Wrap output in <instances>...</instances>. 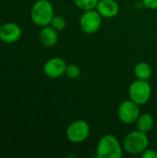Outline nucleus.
Instances as JSON below:
<instances>
[{"instance_id":"2","label":"nucleus","mask_w":157,"mask_h":158,"mask_svg":"<svg viewBox=\"0 0 157 158\" xmlns=\"http://www.w3.org/2000/svg\"><path fill=\"white\" fill-rule=\"evenodd\" d=\"M149 145V138L139 130L130 132L123 141L124 150L130 155H142Z\"/></svg>"},{"instance_id":"14","label":"nucleus","mask_w":157,"mask_h":158,"mask_svg":"<svg viewBox=\"0 0 157 158\" xmlns=\"http://www.w3.org/2000/svg\"><path fill=\"white\" fill-rule=\"evenodd\" d=\"M99 0H74V4L82 11L95 9Z\"/></svg>"},{"instance_id":"4","label":"nucleus","mask_w":157,"mask_h":158,"mask_svg":"<svg viewBox=\"0 0 157 158\" xmlns=\"http://www.w3.org/2000/svg\"><path fill=\"white\" fill-rule=\"evenodd\" d=\"M130 99L138 104L139 106L146 104L151 97L152 88L148 81L136 80L130 85L129 89Z\"/></svg>"},{"instance_id":"5","label":"nucleus","mask_w":157,"mask_h":158,"mask_svg":"<svg viewBox=\"0 0 157 158\" xmlns=\"http://www.w3.org/2000/svg\"><path fill=\"white\" fill-rule=\"evenodd\" d=\"M90 126L85 120H76L69 124L67 129L66 135L69 142L73 143H81L84 142L90 135Z\"/></svg>"},{"instance_id":"3","label":"nucleus","mask_w":157,"mask_h":158,"mask_svg":"<svg viewBox=\"0 0 157 158\" xmlns=\"http://www.w3.org/2000/svg\"><path fill=\"white\" fill-rule=\"evenodd\" d=\"M54 7L48 0H38L34 3L31 10V20L39 26L50 25V22L54 17Z\"/></svg>"},{"instance_id":"18","label":"nucleus","mask_w":157,"mask_h":158,"mask_svg":"<svg viewBox=\"0 0 157 158\" xmlns=\"http://www.w3.org/2000/svg\"><path fill=\"white\" fill-rule=\"evenodd\" d=\"M143 5L149 9H157V0H143Z\"/></svg>"},{"instance_id":"11","label":"nucleus","mask_w":157,"mask_h":158,"mask_svg":"<svg viewBox=\"0 0 157 158\" xmlns=\"http://www.w3.org/2000/svg\"><path fill=\"white\" fill-rule=\"evenodd\" d=\"M40 41L45 47L54 46L58 41L57 31L52 26H44L40 31Z\"/></svg>"},{"instance_id":"9","label":"nucleus","mask_w":157,"mask_h":158,"mask_svg":"<svg viewBox=\"0 0 157 158\" xmlns=\"http://www.w3.org/2000/svg\"><path fill=\"white\" fill-rule=\"evenodd\" d=\"M21 33V29L18 24L12 22L6 23L0 28V40L7 44L15 43L19 40Z\"/></svg>"},{"instance_id":"15","label":"nucleus","mask_w":157,"mask_h":158,"mask_svg":"<svg viewBox=\"0 0 157 158\" xmlns=\"http://www.w3.org/2000/svg\"><path fill=\"white\" fill-rule=\"evenodd\" d=\"M65 74L69 79H72V80L78 79L81 74V69L76 64H69V65H67Z\"/></svg>"},{"instance_id":"6","label":"nucleus","mask_w":157,"mask_h":158,"mask_svg":"<svg viewBox=\"0 0 157 158\" xmlns=\"http://www.w3.org/2000/svg\"><path fill=\"white\" fill-rule=\"evenodd\" d=\"M140 115V106L130 99L123 101L118 109V116L120 121L127 125L135 123Z\"/></svg>"},{"instance_id":"8","label":"nucleus","mask_w":157,"mask_h":158,"mask_svg":"<svg viewBox=\"0 0 157 158\" xmlns=\"http://www.w3.org/2000/svg\"><path fill=\"white\" fill-rule=\"evenodd\" d=\"M67 68L66 62L60 57H53L47 60L43 66L45 75L51 79H56L65 74Z\"/></svg>"},{"instance_id":"12","label":"nucleus","mask_w":157,"mask_h":158,"mask_svg":"<svg viewBox=\"0 0 157 158\" xmlns=\"http://www.w3.org/2000/svg\"><path fill=\"white\" fill-rule=\"evenodd\" d=\"M136 123H137V129L139 131L147 133L152 131V129L155 125V120L151 114L143 113L139 116Z\"/></svg>"},{"instance_id":"17","label":"nucleus","mask_w":157,"mask_h":158,"mask_svg":"<svg viewBox=\"0 0 157 158\" xmlns=\"http://www.w3.org/2000/svg\"><path fill=\"white\" fill-rule=\"evenodd\" d=\"M141 156L143 158H157V151L147 148Z\"/></svg>"},{"instance_id":"10","label":"nucleus","mask_w":157,"mask_h":158,"mask_svg":"<svg viewBox=\"0 0 157 158\" xmlns=\"http://www.w3.org/2000/svg\"><path fill=\"white\" fill-rule=\"evenodd\" d=\"M103 18L111 19L119 12V6L115 0H99L95 8Z\"/></svg>"},{"instance_id":"16","label":"nucleus","mask_w":157,"mask_h":158,"mask_svg":"<svg viewBox=\"0 0 157 158\" xmlns=\"http://www.w3.org/2000/svg\"><path fill=\"white\" fill-rule=\"evenodd\" d=\"M66 24V19L62 16H54L50 22V26H52L56 31H62L63 29H65Z\"/></svg>"},{"instance_id":"13","label":"nucleus","mask_w":157,"mask_h":158,"mask_svg":"<svg viewBox=\"0 0 157 158\" xmlns=\"http://www.w3.org/2000/svg\"><path fill=\"white\" fill-rule=\"evenodd\" d=\"M134 75L138 80L149 81L152 77V69L151 66L146 62H139L136 64L133 69Z\"/></svg>"},{"instance_id":"1","label":"nucleus","mask_w":157,"mask_h":158,"mask_svg":"<svg viewBox=\"0 0 157 158\" xmlns=\"http://www.w3.org/2000/svg\"><path fill=\"white\" fill-rule=\"evenodd\" d=\"M96 155L99 158H121L122 147L118 140L111 134L102 136L97 143Z\"/></svg>"},{"instance_id":"7","label":"nucleus","mask_w":157,"mask_h":158,"mask_svg":"<svg viewBox=\"0 0 157 158\" xmlns=\"http://www.w3.org/2000/svg\"><path fill=\"white\" fill-rule=\"evenodd\" d=\"M102 16L96 9L84 11L80 19V27L87 34L95 33L101 27Z\"/></svg>"}]
</instances>
